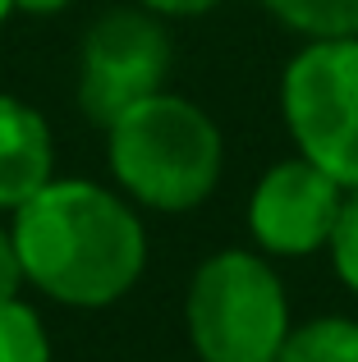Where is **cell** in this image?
<instances>
[{
    "instance_id": "6da1fadb",
    "label": "cell",
    "mask_w": 358,
    "mask_h": 362,
    "mask_svg": "<svg viewBox=\"0 0 358 362\" xmlns=\"http://www.w3.org/2000/svg\"><path fill=\"white\" fill-rule=\"evenodd\" d=\"M9 234L28 284L64 308H110L147 266L138 211L92 179H51L14 211Z\"/></svg>"
},
{
    "instance_id": "7a4b0ae2",
    "label": "cell",
    "mask_w": 358,
    "mask_h": 362,
    "mask_svg": "<svg viewBox=\"0 0 358 362\" xmlns=\"http://www.w3.org/2000/svg\"><path fill=\"white\" fill-rule=\"evenodd\" d=\"M110 175L147 211H193L221 184L225 142L197 101L156 92L106 129Z\"/></svg>"
},
{
    "instance_id": "3957f363",
    "label": "cell",
    "mask_w": 358,
    "mask_h": 362,
    "mask_svg": "<svg viewBox=\"0 0 358 362\" xmlns=\"http://www.w3.org/2000/svg\"><path fill=\"white\" fill-rule=\"evenodd\" d=\"M184 321L202 362H276L289 335V298L267 257L225 247L193 271Z\"/></svg>"
},
{
    "instance_id": "277c9868",
    "label": "cell",
    "mask_w": 358,
    "mask_h": 362,
    "mask_svg": "<svg viewBox=\"0 0 358 362\" xmlns=\"http://www.w3.org/2000/svg\"><path fill=\"white\" fill-rule=\"evenodd\" d=\"M289 138L299 156L335 179L345 193L358 188V37L308 42L289 60L280 83Z\"/></svg>"
},
{
    "instance_id": "5b68a950",
    "label": "cell",
    "mask_w": 358,
    "mask_h": 362,
    "mask_svg": "<svg viewBox=\"0 0 358 362\" xmlns=\"http://www.w3.org/2000/svg\"><path fill=\"white\" fill-rule=\"evenodd\" d=\"M171 37L152 9H110L83 37L79 106L101 129H110L138 101L166 92Z\"/></svg>"
},
{
    "instance_id": "8992f818",
    "label": "cell",
    "mask_w": 358,
    "mask_h": 362,
    "mask_svg": "<svg viewBox=\"0 0 358 362\" xmlns=\"http://www.w3.org/2000/svg\"><path fill=\"white\" fill-rule=\"evenodd\" d=\"M345 188L308 156L276 160L258 179L248 202V230L271 257H313L331 243Z\"/></svg>"
},
{
    "instance_id": "52a82bcc",
    "label": "cell",
    "mask_w": 358,
    "mask_h": 362,
    "mask_svg": "<svg viewBox=\"0 0 358 362\" xmlns=\"http://www.w3.org/2000/svg\"><path fill=\"white\" fill-rule=\"evenodd\" d=\"M55 179L51 124L28 101L0 92V211H18Z\"/></svg>"
},
{
    "instance_id": "ba28073f",
    "label": "cell",
    "mask_w": 358,
    "mask_h": 362,
    "mask_svg": "<svg viewBox=\"0 0 358 362\" xmlns=\"http://www.w3.org/2000/svg\"><path fill=\"white\" fill-rule=\"evenodd\" d=\"M276 362H358V321L313 317L304 326H289Z\"/></svg>"
},
{
    "instance_id": "9c48e42d",
    "label": "cell",
    "mask_w": 358,
    "mask_h": 362,
    "mask_svg": "<svg viewBox=\"0 0 358 362\" xmlns=\"http://www.w3.org/2000/svg\"><path fill=\"white\" fill-rule=\"evenodd\" d=\"M276 23L308 42H331V37H358V0H262Z\"/></svg>"
},
{
    "instance_id": "30bf717a",
    "label": "cell",
    "mask_w": 358,
    "mask_h": 362,
    "mask_svg": "<svg viewBox=\"0 0 358 362\" xmlns=\"http://www.w3.org/2000/svg\"><path fill=\"white\" fill-rule=\"evenodd\" d=\"M0 362H51L46 326L28 303H0Z\"/></svg>"
},
{
    "instance_id": "8fae6325",
    "label": "cell",
    "mask_w": 358,
    "mask_h": 362,
    "mask_svg": "<svg viewBox=\"0 0 358 362\" xmlns=\"http://www.w3.org/2000/svg\"><path fill=\"white\" fill-rule=\"evenodd\" d=\"M331 262H335V275L358 293V188L345 193V206H340V221H335V234H331Z\"/></svg>"
},
{
    "instance_id": "7c38bea8",
    "label": "cell",
    "mask_w": 358,
    "mask_h": 362,
    "mask_svg": "<svg viewBox=\"0 0 358 362\" xmlns=\"http://www.w3.org/2000/svg\"><path fill=\"white\" fill-rule=\"evenodd\" d=\"M23 284H28V275H23V262H18L14 234L0 230V303H14Z\"/></svg>"
},
{
    "instance_id": "4fadbf2b",
    "label": "cell",
    "mask_w": 358,
    "mask_h": 362,
    "mask_svg": "<svg viewBox=\"0 0 358 362\" xmlns=\"http://www.w3.org/2000/svg\"><path fill=\"white\" fill-rule=\"evenodd\" d=\"M143 9H152L156 18H193V14H207L216 9L221 0H138Z\"/></svg>"
},
{
    "instance_id": "5bb4252c",
    "label": "cell",
    "mask_w": 358,
    "mask_h": 362,
    "mask_svg": "<svg viewBox=\"0 0 358 362\" xmlns=\"http://www.w3.org/2000/svg\"><path fill=\"white\" fill-rule=\"evenodd\" d=\"M69 0H14L18 14H60Z\"/></svg>"
},
{
    "instance_id": "9a60e30c",
    "label": "cell",
    "mask_w": 358,
    "mask_h": 362,
    "mask_svg": "<svg viewBox=\"0 0 358 362\" xmlns=\"http://www.w3.org/2000/svg\"><path fill=\"white\" fill-rule=\"evenodd\" d=\"M9 14H14V0H0V23H5Z\"/></svg>"
}]
</instances>
